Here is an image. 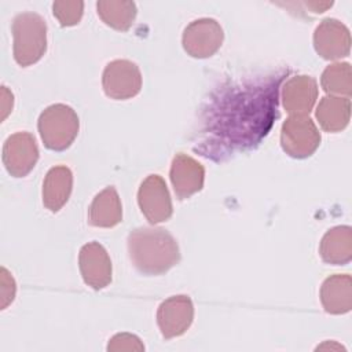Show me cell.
Masks as SVG:
<instances>
[{
  "mask_svg": "<svg viewBox=\"0 0 352 352\" xmlns=\"http://www.w3.org/2000/svg\"><path fill=\"white\" fill-rule=\"evenodd\" d=\"M282 78L276 73L253 84L224 88L206 110L205 139L195 150L219 160L227 153L258 144L278 116Z\"/></svg>",
  "mask_w": 352,
  "mask_h": 352,
  "instance_id": "1",
  "label": "cell"
},
{
  "mask_svg": "<svg viewBox=\"0 0 352 352\" xmlns=\"http://www.w3.org/2000/svg\"><path fill=\"white\" fill-rule=\"evenodd\" d=\"M128 252L138 271L160 275L172 268L180 258L175 238L164 228L142 227L128 236Z\"/></svg>",
  "mask_w": 352,
  "mask_h": 352,
  "instance_id": "2",
  "label": "cell"
},
{
  "mask_svg": "<svg viewBox=\"0 0 352 352\" xmlns=\"http://www.w3.org/2000/svg\"><path fill=\"white\" fill-rule=\"evenodd\" d=\"M14 58L18 65L29 66L37 62L47 48L45 21L34 12L15 16L12 23Z\"/></svg>",
  "mask_w": 352,
  "mask_h": 352,
  "instance_id": "3",
  "label": "cell"
},
{
  "mask_svg": "<svg viewBox=\"0 0 352 352\" xmlns=\"http://www.w3.org/2000/svg\"><path fill=\"white\" fill-rule=\"evenodd\" d=\"M38 131L45 147L55 151L65 150L78 133V117L66 104H52L41 113Z\"/></svg>",
  "mask_w": 352,
  "mask_h": 352,
  "instance_id": "4",
  "label": "cell"
},
{
  "mask_svg": "<svg viewBox=\"0 0 352 352\" xmlns=\"http://www.w3.org/2000/svg\"><path fill=\"white\" fill-rule=\"evenodd\" d=\"M280 144L289 155L305 158L319 147L320 133L309 117L290 116L282 125Z\"/></svg>",
  "mask_w": 352,
  "mask_h": 352,
  "instance_id": "5",
  "label": "cell"
},
{
  "mask_svg": "<svg viewBox=\"0 0 352 352\" xmlns=\"http://www.w3.org/2000/svg\"><path fill=\"white\" fill-rule=\"evenodd\" d=\"M142 76L139 67L125 59L110 62L103 72V89L109 98L128 99L139 94Z\"/></svg>",
  "mask_w": 352,
  "mask_h": 352,
  "instance_id": "6",
  "label": "cell"
},
{
  "mask_svg": "<svg viewBox=\"0 0 352 352\" xmlns=\"http://www.w3.org/2000/svg\"><path fill=\"white\" fill-rule=\"evenodd\" d=\"M138 202L142 213L153 223L166 221L172 214V202L164 179L160 175H150L140 186Z\"/></svg>",
  "mask_w": 352,
  "mask_h": 352,
  "instance_id": "7",
  "label": "cell"
},
{
  "mask_svg": "<svg viewBox=\"0 0 352 352\" xmlns=\"http://www.w3.org/2000/svg\"><path fill=\"white\" fill-rule=\"evenodd\" d=\"M223 29L209 18L191 22L183 33V47L194 58H208L221 45Z\"/></svg>",
  "mask_w": 352,
  "mask_h": 352,
  "instance_id": "8",
  "label": "cell"
},
{
  "mask_svg": "<svg viewBox=\"0 0 352 352\" xmlns=\"http://www.w3.org/2000/svg\"><path fill=\"white\" fill-rule=\"evenodd\" d=\"M38 160V148L32 136L28 132H18L10 136L3 148V162L7 170L15 176L22 177L28 175Z\"/></svg>",
  "mask_w": 352,
  "mask_h": 352,
  "instance_id": "9",
  "label": "cell"
},
{
  "mask_svg": "<svg viewBox=\"0 0 352 352\" xmlns=\"http://www.w3.org/2000/svg\"><path fill=\"white\" fill-rule=\"evenodd\" d=\"M314 45L324 59L344 58L351 51L349 29L340 21L327 18L315 29Z\"/></svg>",
  "mask_w": 352,
  "mask_h": 352,
  "instance_id": "10",
  "label": "cell"
},
{
  "mask_svg": "<svg viewBox=\"0 0 352 352\" xmlns=\"http://www.w3.org/2000/svg\"><path fill=\"white\" fill-rule=\"evenodd\" d=\"M194 307L188 296H172L165 300L157 312V322L165 338L183 334L191 324Z\"/></svg>",
  "mask_w": 352,
  "mask_h": 352,
  "instance_id": "11",
  "label": "cell"
},
{
  "mask_svg": "<svg viewBox=\"0 0 352 352\" xmlns=\"http://www.w3.org/2000/svg\"><path fill=\"white\" fill-rule=\"evenodd\" d=\"M80 270L84 282L92 289H103L111 280V261L106 249L98 242H89L80 250Z\"/></svg>",
  "mask_w": 352,
  "mask_h": 352,
  "instance_id": "12",
  "label": "cell"
},
{
  "mask_svg": "<svg viewBox=\"0 0 352 352\" xmlns=\"http://www.w3.org/2000/svg\"><path fill=\"white\" fill-rule=\"evenodd\" d=\"M318 98V84L309 76L292 77L282 88L283 107L292 116H307Z\"/></svg>",
  "mask_w": 352,
  "mask_h": 352,
  "instance_id": "13",
  "label": "cell"
},
{
  "mask_svg": "<svg viewBox=\"0 0 352 352\" xmlns=\"http://www.w3.org/2000/svg\"><path fill=\"white\" fill-rule=\"evenodd\" d=\"M204 168L194 158L179 153L170 168V182L179 199H186L204 186Z\"/></svg>",
  "mask_w": 352,
  "mask_h": 352,
  "instance_id": "14",
  "label": "cell"
},
{
  "mask_svg": "<svg viewBox=\"0 0 352 352\" xmlns=\"http://www.w3.org/2000/svg\"><path fill=\"white\" fill-rule=\"evenodd\" d=\"M320 300L327 314H346L352 307V279L348 274L329 276L320 289Z\"/></svg>",
  "mask_w": 352,
  "mask_h": 352,
  "instance_id": "15",
  "label": "cell"
},
{
  "mask_svg": "<svg viewBox=\"0 0 352 352\" xmlns=\"http://www.w3.org/2000/svg\"><path fill=\"white\" fill-rule=\"evenodd\" d=\"M73 186L72 170L65 165L54 166L48 170L43 184V202L52 210L58 212L69 199Z\"/></svg>",
  "mask_w": 352,
  "mask_h": 352,
  "instance_id": "16",
  "label": "cell"
},
{
  "mask_svg": "<svg viewBox=\"0 0 352 352\" xmlns=\"http://www.w3.org/2000/svg\"><path fill=\"white\" fill-rule=\"evenodd\" d=\"M319 253L323 261L344 265L352 257V230L349 226H338L329 230L322 238Z\"/></svg>",
  "mask_w": 352,
  "mask_h": 352,
  "instance_id": "17",
  "label": "cell"
},
{
  "mask_svg": "<svg viewBox=\"0 0 352 352\" xmlns=\"http://www.w3.org/2000/svg\"><path fill=\"white\" fill-rule=\"evenodd\" d=\"M122 219L120 197L113 186L106 187L92 201L88 212V220L95 227H114Z\"/></svg>",
  "mask_w": 352,
  "mask_h": 352,
  "instance_id": "18",
  "label": "cell"
},
{
  "mask_svg": "<svg viewBox=\"0 0 352 352\" xmlns=\"http://www.w3.org/2000/svg\"><path fill=\"white\" fill-rule=\"evenodd\" d=\"M316 118L327 132L342 131L351 118V100L342 96H324L318 104Z\"/></svg>",
  "mask_w": 352,
  "mask_h": 352,
  "instance_id": "19",
  "label": "cell"
},
{
  "mask_svg": "<svg viewBox=\"0 0 352 352\" xmlns=\"http://www.w3.org/2000/svg\"><path fill=\"white\" fill-rule=\"evenodd\" d=\"M98 15L103 22L117 30H128L136 16L133 1H98Z\"/></svg>",
  "mask_w": 352,
  "mask_h": 352,
  "instance_id": "20",
  "label": "cell"
},
{
  "mask_svg": "<svg viewBox=\"0 0 352 352\" xmlns=\"http://www.w3.org/2000/svg\"><path fill=\"white\" fill-rule=\"evenodd\" d=\"M320 84L322 88L333 96L349 98L352 92L351 65L346 62H340L327 66L322 74Z\"/></svg>",
  "mask_w": 352,
  "mask_h": 352,
  "instance_id": "21",
  "label": "cell"
},
{
  "mask_svg": "<svg viewBox=\"0 0 352 352\" xmlns=\"http://www.w3.org/2000/svg\"><path fill=\"white\" fill-rule=\"evenodd\" d=\"M54 16L62 26H73L80 22L84 3L82 1H56L52 4Z\"/></svg>",
  "mask_w": 352,
  "mask_h": 352,
  "instance_id": "22",
  "label": "cell"
},
{
  "mask_svg": "<svg viewBox=\"0 0 352 352\" xmlns=\"http://www.w3.org/2000/svg\"><path fill=\"white\" fill-rule=\"evenodd\" d=\"M120 349L121 351H124V349L143 351L144 346L136 336H132V334H128V333H121V334H116L110 340L109 346H107V351H120Z\"/></svg>",
  "mask_w": 352,
  "mask_h": 352,
  "instance_id": "23",
  "label": "cell"
}]
</instances>
